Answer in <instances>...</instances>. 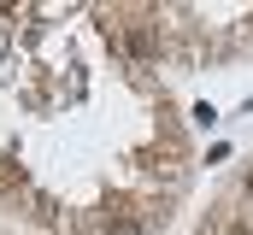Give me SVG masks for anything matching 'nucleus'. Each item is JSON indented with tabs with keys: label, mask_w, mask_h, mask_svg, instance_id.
<instances>
[{
	"label": "nucleus",
	"mask_w": 253,
	"mask_h": 235,
	"mask_svg": "<svg viewBox=\"0 0 253 235\" xmlns=\"http://www.w3.org/2000/svg\"><path fill=\"white\" fill-rule=\"evenodd\" d=\"M118 36H124V47H129L135 59H153V36H147L141 24H118Z\"/></svg>",
	"instance_id": "obj_1"
},
{
	"label": "nucleus",
	"mask_w": 253,
	"mask_h": 235,
	"mask_svg": "<svg viewBox=\"0 0 253 235\" xmlns=\"http://www.w3.org/2000/svg\"><path fill=\"white\" fill-rule=\"evenodd\" d=\"M24 182H30V176H24V165H18V159H6V153H0V188H6V194H12V188H24Z\"/></svg>",
	"instance_id": "obj_2"
},
{
	"label": "nucleus",
	"mask_w": 253,
	"mask_h": 235,
	"mask_svg": "<svg viewBox=\"0 0 253 235\" xmlns=\"http://www.w3.org/2000/svg\"><path fill=\"white\" fill-rule=\"evenodd\" d=\"M147 224L141 218H106V235H141Z\"/></svg>",
	"instance_id": "obj_3"
},
{
	"label": "nucleus",
	"mask_w": 253,
	"mask_h": 235,
	"mask_svg": "<svg viewBox=\"0 0 253 235\" xmlns=\"http://www.w3.org/2000/svg\"><path fill=\"white\" fill-rule=\"evenodd\" d=\"M30 206H36V218H47V224L59 218V200H53V194H30Z\"/></svg>",
	"instance_id": "obj_4"
},
{
	"label": "nucleus",
	"mask_w": 253,
	"mask_h": 235,
	"mask_svg": "<svg viewBox=\"0 0 253 235\" xmlns=\"http://www.w3.org/2000/svg\"><path fill=\"white\" fill-rule=\"evenodd\" d=\"M224 235H253V230H248V224H224Z\"/></svg>",
	"instance_id": "obj_5"
},
{
	"label": "nucleus",
	"mask_w": 253,
	"mask_h": 235,
	"mask_svg": "<svg viewBox=\"0 0 253 235\" xmlns=\"http://www.w3.org/2000/svg\"><path fill=\"white\" fill-rule=\"evenodd\" d=\"M248 194H253V176H248Z\"/></svg>",
	"instance_id": "obj_6"
}]
</instances>
